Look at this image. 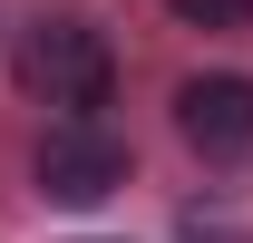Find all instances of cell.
<instances>
[{"label": "cell", "mask_w": 253, "mask_h": 243, "mask_svg": "<svg viewBox=\"0 0 253 243\" xmlns=\"http://www.w3.org/2000/svg\"><path fill=\"white\" fill-rule=\"evenodd\" d=\"M20 78H30L49 107H107V88H117V59H107V39L88 30V20H39L30 49H20Z\"/></svg>", "instance_id": "1"}, {"label": "cell", "mask_w": 253, "mask_h": 243, "mask_svg": "<svg viewBox=\"0 0 253 243\" xmlns=\"http://www.w3.org/2000/svg\"><path fill=\"white\" fill-rule=\"evenodd\" d=\"M175 126H185L205 156L253 146V78H185V88H175Z\"/></svg>", "instance_id": "3"}, {"label": "cell", "mask_w": 253, "mask_h": 243, "mask_svg": "<svg viewBox=\"0 0 253 243\" xmlns=\"http://www.w3.org/2000/svg\"><path fill=\"white\" fill-rule=\"evenodd\" d=\"M175 20H195V30H244L253 20V0H166Z\"/></svg>", "instance_id": "4"}, {"label": "cell", "mask_w": 253, "mask_h": 243, "mask_svg": "<svg viewBox=\"0 0 253 243\" xmlns=\"http://www.w3.org/2000/svg\"><path fill=\"white\" fill-rule=\"evenodd\" d=\"M117 185H126V146L97 117L39 136V195H49V204H97V195H117Z\"/></svg>", "instance_id": "2"}]
</instances>
